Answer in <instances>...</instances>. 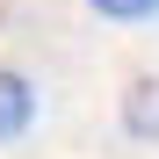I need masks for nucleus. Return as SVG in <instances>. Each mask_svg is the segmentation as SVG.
Here are the masks:
<instances>
[{"mask_svg":"<svg viewBox=\"0 0 159 159\" xmlns=\"http://www.w3.org/2000/svg\"><path fill=\"white\" fill-rule=\"evenodd\" d=\"M29 116H36V94H29V80L0 65V145H7L15 130H29Z\"/></svg>","mask_w":159,"mask_h":159,"instance_id":"2","label":"nucleus"},{"mask_svg":"<svg viewBox=\"0 0 159 159\" xmlns=\"http://www.w3.org/2000/svg\"><path fill=\"white\" fill-rule=\"evenodd\" d=\"M87 7H101L109 22H145V15L159 7V0H87Z\"/></svg>","mask_w":159,"mask_h":159,"instance_id":"3","label":"nucleus"},{"mask_svg":"<svg viewBox=\"0 0 159 159\" xmlns=\"http://www.w3.org/2000/svg\"><path fill=\"white\" fill-rule=\"evenodd\" d=\"M123 130L130 138H159V72L123 87Z\"/></svg>","mask_w":159,"mask_h":159,"instance_id":"1","label":"nucleus"}]
</instances>
